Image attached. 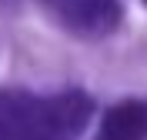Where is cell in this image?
Masks as SVG:
<instances>
[{
  "mask_svg": "<svg viewBox=\"0 0 147 140\" xmlns=\"http://www.w3.org/2000/svg\"><path fill=\"white\" fill-rule=\"evenodd\" d=\"M90 110V97L80 90L57 97L7 90L0 97V140H74L87 127Z\"/></svg>",
  "mask_w": 147,
  "mask_h": 140,
  "instance_id": "6da1fadb",
  "label": "cell"
},
{
  "mask_svg": "<svg viewBox=\"0 0 147 140\" xmlns=\"http://www.w3.org/2000/svg\"><path fill=\"white\" fill-rule=\"evenodd\" d=\"M50 7L57 10L60 23L80 37H104L120 20L117 0H54Z\"/></svg>",
  "mask_w": 147,
  "mask_h": 140,
  "instance_id": "7a4b0ae2",
  "label": "cell"
},
{
  "mask_svg": "<svg viewBox=\"0 0 147 140\" xmlns=\"http://www.w3.org/2000/svg\"><path fill=\"white\" fill-rule=\"evenodd\" d=\"M94 140H147V100H124L110 107Z\"/></svg>",
  "mask_w": 147,
  "mask_h": 140,
  "instance_id": "3957f363",
  "label": "cell"
},
{
  "mask_svg": "<svg viewBox=\"0 0 147 140\" xmlns=\"http://www.w3.org/2000/svg\"><path fill=\"white\" fill-rule=\"evenodd\" d=\"M47 3H54V0H47Z\"/></svg>",
  "mask_w": 147,
  "mask_h": 140,
  "instance_id": "277c9868",
  "label": "cell"
}]
</instances>
